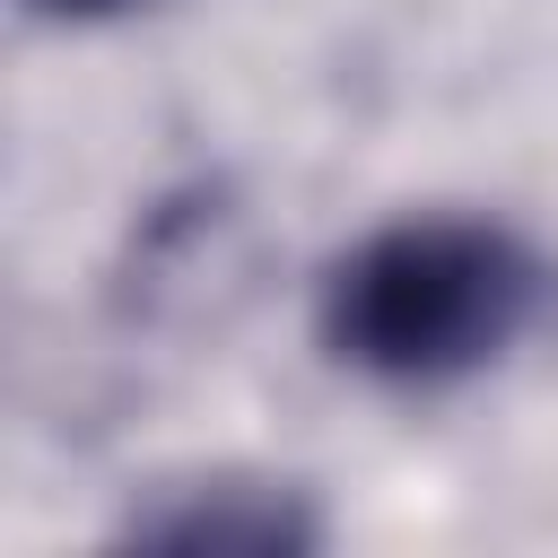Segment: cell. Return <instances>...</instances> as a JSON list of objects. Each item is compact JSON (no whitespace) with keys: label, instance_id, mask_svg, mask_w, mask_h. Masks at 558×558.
<instances>
[{"label":"cell","instance_id":"1","mask_svg":"<svg viewBox=\"0 0 558 558\" xmlns=\"http://www.w3.org/2000/svg\"><path fill=\"white\" fill-rule=\"evenodd\" d=\"M549 305V262L497 218H401L323 279V349L375 384H462Z\"/></svg>","mask_w":558,"mask_h":558},{"label":"cell","instance_id":"3","mask_svg":"<svg viewBox=\"0 0 558 558\" xmlns=\"http://www.w3.org/2000/svg\"><path fill=\"white\" fill-rule=\"evenodd\" d=\"M26 9H44V17H113L131 0H26Z\"/></svg>","mask_w":558,"mask_h":558},{"label":"cell","instance_id":"2","mask_svg":"<svg viewBox=\"0 0 558 558\" xmlns=\"http://www.w3.org/2000/svg\"><path fill=\"white\" fill-rule=\"evenodd\" d=\"M131 541H166V549H305L314 514L288 488L201 480V488H166V506L131 514Z\"/></svg>","mask_w":558,"mask_h":558}]
</instances>
